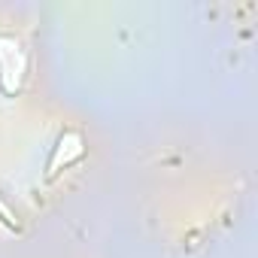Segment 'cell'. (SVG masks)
I'll use <instances>...</instances> for the list:
<instances>
[{"instance_id":"1","label":"cell","mask_w":258,"mask_h":258,"mask_svg":"<svg viewBox=\"0 0 258 258\" xmlns=\"http://www.w3.org/2000/svg\"><path fill=\"white\" fill-rule=\"evenodd\" d=\"M85 155V146H82V137L79 134H64L61 140H58V146H55V155H52V161H49V170H46V179H55L58 176V170H61V164L64 167H70L73 161H79Z\"/></svg>"},{"instance_id":"2","label":"cell","mask_w":258,"mask_h":258,"mask_svg":"<svg viewBox=\"0 0 258 258\" xmlns=\"http://www.w3.org/2000/svg\"><path fill=\"white\" fill-rule=\"evenodd\" d=\"M0 222H4V225H7L10 231H19V219L13 216V210H10V207H7L4 201H0Z\"/></svg>"}]
</instances>
